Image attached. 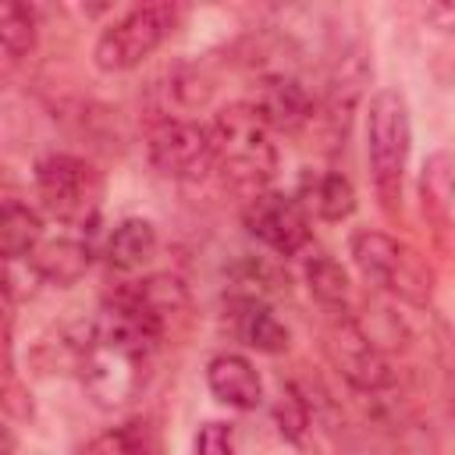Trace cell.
I'll list each match as a JSON object with an SVG mask.
<instances>
[{"label": "cell", "instance_id": "1", "mask_svg": "<svg viewBox=\"0 0 455 455\" xmlns=\"http://www.w3.org/2000/svg\"><path fill=\"white\" fill-rule=\"evenodd\" d=\"M213 139V167L224 178V185L245 199H256L267 192V185L277 174V142L274 128L259 114L252 100L228 103L210 121Z\"/></svg>", "mask_w": 455, "mask_h": 455}, {"label": "cell", "instance_id": "2", "mask_svg": "<svg viewBox=\"0 0 455 455\" xmlns=\"http://www.w3.org/2000/svg\"><path fill=\"white\" fill-rule=\"evenodd\" d=\"M412 149V121L409 103L398 89H380L366 103V164L373 178V192L387 217L402 210V181Z\"/></svg>", "mask_w": 455, "mask_h": 455}, {"label": "cell", "instance_id": "3", "mask_svg": "<svg viewBox=\"0 0 455 455\" xmlns=\"http://www.w3.org/2000/svg\"><path fill=\"white\" fill-rule=\"evenodd\" d=\"M348 252H352L359 274L377 291H384V295H391L395 302H405V306H427L430 302L434 277L405 242L391 238L387 231L359 228V231H352Z\"/></svg>", "mask_w": 455, "mask_h": 455}, {"label": "cell", "instance_id": "4", "mask_svg": "<svg viewBox=\"0 0 455 455\" xmlns=\"http://www.w3.org/2000/svg\"><path fill=\"white\" fill-rule=\"evenodd\" d=\"M181 18H185V7L167 4V0L139 4V7L124 11L100 32V39L92 46L96 68L107 75L139 68L146 57H153L171 39V32L181 25Z\"/></svg>", "mask_w": 455, "mask_h": 455}, {"label": "cell", "instance_id": "5", "mask_svg": "<svg viewBox=\"0 0 455 455\" xmlns=\"http://www.w3.org/2000/svg\"><path fill=\"white\" fill-rule=\"evenodd\" d=\"M39 206L68 228H92L103 206V174L75 153H46L36 164Z\"/></svg>", "mask_w": 455, "mask_h": 455}, {"label": "cell", "instance_id": "6", "mask_svg": "<svg viewBox=\"0 0 455 455\" xmlns=\"http://www.w3.org/2000/svg\"><path fill=\"white\" fill-rule=\"evenodd\" d=\"M323 352L331 359V366L363 395H380L395 384V370L387 363V355L380 352V345L370 338V331L352 316H331L327 334H323Z\"/></svg>", "mask_w": 455, "mask_h": 455}, {"label": "cell", "instance_id": "7", "mask_svg": "<svg viewBox=\"0 0 455 455\" xmlns=\"http://www.w3.org/2000/svg\"><path fill=\"white\" fill-rule=\"evenodd\" d=\"M149 164L171 181H199L213 167V139L210 124L164 117L149 135Z\"/></svg>", "mask_w": 455, "mask_h": 455}, {"label": "cell", "instance_id": "8", "mask_svg": "<svg viewBox=\"0 0 455 455\" xmlns=\"http://www.w3.org/2000/svg\"><path fill=\"white\" fill-rule=\"evenodd\" d=\"M245 231L274 256H299L309 245V213L295 196L267 188L245 203Z\"/></svg>", "mask_w": 455, "mask_h": 455}, {"label": "cell", "instance_id": "9", "mask_svg": "<svg viewBox=\"0 0 455 455\" xmlns=\"http://www.w3.org/2000/svg\"><path fill=\"white\" fill-rule=\"evenodd\" d=\"M259 114L274 132H299L302 124L313 121V96L302 85V78L288 68H270L259 75L256 100Z\"/></svg>", "mask_w": 455, "mask_h": 455}, {"label": "cell", "instance_id": "10", "mask_svg": "<svg viewBox=\"0 0 455 455\" xmlns=\"http://www.w3.org/2000/svg\"><path fill=\"white\" fill-rule=\"evenodd\" d=\"M206 387L231 409H256L263 402V380L256 366L238 352H220L206 363Z\"/></svg>", "mask_w": 455, "mask_h": 455}, {"label": "cell", "instance_id": "11", "mask_svg": "<svg viewBox=\"0 0 455 455\" xmlns=\"http://www.w3.org/2000/svg\"><path fill=\"white\" fill-rule=\"evenodd\" d=\"M231 323L238 341L256 352L277 355L288 348V327L277 320V313L263 299H231Z\"/></svg>", "mask_w": 455, "mask_h": 455}, {"label": "cell", "instance_id": "12", "mask_svg": "<svg viewBox=\"0 0 455 455\" xmlns=\"http://www.w3.org/2000/svg\"><path fill=\"white\" fill-rule=\"evenodd\" d=\"M89 259H92V249L82 238L64 235V238H50V242L43 238V245L25 263H28V270L39 281H50V284L68 288V284H75L89 270Z\"/></svg>", "mask_w": 455, "mask_h": 455}, {"label": "cell", "instance_id": "13", "mask_svg": "<svg viewBox=\"0 0 455 455\" xmlns=\"http://www.w3.org/2000/svg\"><path fill=\"white\" fill-rule=\"evenodd\" d=\"M43 245V217L21 203V199H4L0 210V252L7 263L28 259Z\"/></svg>", "mask_w": 455, "mask_h": 455}, {"label": "cell", "instance_id": "14", "mask_svg": "<svg viewBox=\"0 0 455 455\" xmlns=\"http://www.w3.org/2000/svg\"><path fill=\"white\" fill-rule=\"evenodd\" d=\"M156 252V228L142 217H128L121 220L103 245V256L114 270H139L142 263H149Z\"/></svg>", "mask_w": 455, "mask_h": 455}, {"label": "cell", "instance_id": "15", "mask_svg": "<svg viewBox=\"0 0 455 455\" xmlns=\"http://www.w3.org/2000/svg\"><path fill=\"white\" fill-rule=\"evenodd\" d=\"M306 288H309V295L316 299V306H320L327 316L348 313V299H352L348 274H345V267H341L331 252H313V256H306Z\"/></svg>", "mask_w": 455, "mask_h": 455}, {"label": "cell", "instance_id": "16", "mask_svg": "<svg viewBox=\"0 0 455 455\" xmlns=\"http://www.w3.org/2000/svg\"><path fill=\"white\" fill-rule=\"evenodd\" d=\"M423 210L455 231V160L448 153H434L423 167Z\"/></svg>", "mask_w": 455, "mask_h": 455}, {"label": "cell", "instance_id": "17", "mask_svg": "<svg viewBox=\"0 0 455 455\" xmlns=\"http://www.w3.org/2000/svg\"><path fill=\"white\" fill-rule=\"evenodd\" d=\"M36 36H39V21L36 11L28 4L7 0L0 7V50H4V68H18L32 50H36Z\"/></svg>", "mask_w": 455, "mask_h": 455}, {"label": "cell", "instance_id": "18", "mask_svg": "<svg viewBox=\"0 0 455 455\" xmlns=\"http://www.w3.org/2000/svg\"><path fill=\"white\" fill-rule=\"evenodd\" d=\"M156 451L160 441L146 419H128L121 427H110L82 448V455H156Z\"/></svg>", "mask_w": 455, "mask_h": 455}, {"label": "cell", "instance_id": "19", "mask_svg": "<svg viewBox=\"0 0 455 455\" xmlns=\"http://www.w3.org/2000/svg\"><path fill=\"white\" fill-rule=\"evenodd\" d=\"M306 192H309V206L323 220H345L355 210V188L341 171H323L316 178H306Z\"/></svg>", "mask_w": 455, "mask_h": 455}, {"label": "cell", "instance_id": "20", "mask_svg": "<svg viewBox=\"0 0 455 455\" xmlns=\"http://www.w3.org/2000/svg\"><path fill=\"white\" fill-rule=\"evenodd\" d=\"M274 419H277V430L284 441L302 444V437L309 430V402L299 395L295 384H281V391L274 398Z\"/></svg>", "mask_w": 455, "mask_h": 455}, {"label": "cell", "instance_id": "21", "mask_svg": "<svg viewBox=\"0 0 455 455\" xmlns=\"http://www.w3.org/2000/svg\"><path fill=\"white\" fill-rule=\"evenodd\" d=\"M196 455H238L235 451V434L228 423L220 419H210L199 427L196 434Z\"/></svg>", "mask_w": 455, "mask_h": 455}, {"label": "cell", "instance_id": "22", "mask_svg": "<svg viewBox=\"0 0 455 455\" xmlns=\"http://www.w3.org/2000/svg\"><path fill=\"white\" fill-rule=\"evenodd\" d=\"M423 18L441 28V32H455V0H437V4H427L423 7Z\"/></svg>", "mask_w": 455, "mask_h": 455}]
</instances>
